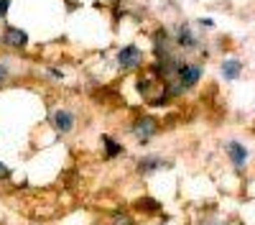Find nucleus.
I'll return each mask as SVG.
<instances>
[{
  "label": "nucleus",
  "instance_id": "1",
  "mask_svg": "<svg viewBox=\"0 0 255 225\" xmlns=\"http://www.w3.org/2000/svg\"><path fill=\"white\" fill-rule=\"evenodd\" d=\"M140 59H143V54H140V49H138L135 44H128V46H123V49L118 51V64H120L123 69H135V67H140Z\"/></svg>",
  "mask_w": 255,
  "mask_h": 225
},
{
  "label": "nucleus",
  "instance_id": "2",
  "mask_svg": "<svg viewBox=\"0 0 255 225\" xmlns=\"http://www.w3.org/2000/svg\"><path fill=\"white\" fill-rule=\"evenodd\" d=\"M74 123H77V118H74V113H72V110L59 108V110H54V113H51V126H54L59 133H69V131L74 128Z\"/></svg>",
  "mask_w": 255,
  "mask_h": 225
},
{
  "label": "nucleus",
  "instance_id": "3",
  "mask_svg": "<svg viewBox=\"0 0 255 225\" xmlns=\"http://www.w3.org/2000/svg\"><path fill=\"white\" fill-rule=\"evenodd\" d=\"M176 74H179L181 87L186 90V87H194L197 82L202 79V67H199V64H181V67L176 69Z\"/></svg>",
  "mask_w": 255,
  "mask_h": 225
},
{
  "label": "nucleus",
  "instance_id": "4",
  "mask_svg": "<svg viewBox=\"0 0 255 225\" xmlns=\"http://www.w3.org/2000/svg\"><path fill=\"white\" fill-rule=\"evenodd\" d=\"M3 44H5L8 49H23V46L28 44V33L20 31V28H15V26H8L5 33H3Z\"/></svg>",
  "mask_w": 255,
  "mask_h": 225
},
{
  "label": "nucleus",
  "instance_id": "5",
  "mask_svg": "<svg viewBox=\"0 0 255 225\" xmlns=\"http://www.w3.org/2000/svg\"><path fill=\"white\" fill-rule=\"evenodd\" d=\"M156 131H158V123H156L153 118H138V120H135V126H133V133H135L138 141H143V143L151 138Z\"/></svg>",
  "mask_w": 255,
  "mask_h": 225
},
{
  "label": "nucleus",
  "instance_id": "6",
  "mask_svg": "<svg viewBox=\"0 0 255 225\" xmlns=\"http://www.w3.org/2000/svg\"><path fill=\"white\" fill-rule=\"evenodd\" d=\"M227 154H230L232 164H235V169H243V167H245V161H248V149L243 146V143L227 141Z\"/></svg>",
  "mask_w": 255,
  "mask_h": 225
},
{
  "label": "nucleus",
  "instance_id": "7",
  "mask_svg": "<svg viewBox=\"0 0 255 225\" xmlns=\"http://www.w3.org/2000/svg\"><path fill=\"white\" fill-rule=\"evenodd\" d=\"M220 72H222V77H225L227 82H232V79H238V77H240L243 64H240L238 59H225V61H222V67H220Z\"/></svg>",
  "mask_w": 255,
  "mask_h": 225
},
{
  "label": "nucleus",
  "instance_id": "8",
  "mask_svg": "<svg viewBox=\"0 0 255 225\" xmlns=\"http://www.w3.org/2000/svg\"><path fill=\"white\" fill-rule=\"evenodd\" d=\"M176 44H179V46H184V49L197 46V38H194V33L189 31V26H186V23H181V26L176 28Z\"/></svg>",
  "mask_w": 255,
  "mask_h": 225
},
{
  "label": "nucleus",
  "instance_id": "9",
  "mask_svg": "<svg viewBox=\"0 0 255 225\" xmlns=\"http://www.w3.org/2000/svg\"><path fill=\"white\" fill-rule=\"evenodd\" d=\"M102 143H105V156L108 159H115V156H120L123 154V146L115 141V138H110V136H102Z\"/></svg>",
  "mask_w": 255,
  "mask_h": 225
},
{
  "label": "nucleus",
  "instance_id": "10",
  "mask_svg": "<svg viewBox=\"0 0 255 225\" xmlns=\"http://www.w3.org/2000/svg\"><path fill=\"white\" fill-rule=\"evenodd\" d=\"M163 161H158V159H140L138 161V172H153V169H158Z\"/></svg>",
  "mask_w": 255,
  "mask_h": 225
},
{
  "label": "nucleus",
  "instance_id": "11",
  "mask_svg": "<svg viewBox=\"0 0 255 225\" xmlns=\"http://www.w3.org/2000/svg\"><path fill=\"white\" fill-rule=\"evenodd\" d=\"M113 225H133V220L128 218L125 213H118V215L113 218Z\"/></svg>",
  "mask_w": 255,
  "mask_h": 225
},
{
  "label": "nucleus",
  "instance_id": "12",
  "mask_svg": "<svg viewBox=\"0 0 255 225\" xmlns=\"http://www.w3.org/2000/svg\"><path fill=\"white\" fill-rule=\"evenodd\" d=\"M138 205H140L143 210H158V202H156V200H148V197H145V200H140Z\"/></svg>",
  "mask_w": 255,
  "mask_h": 225
},
{
  "label": "nucleus",
  "instance_id": "13",
  "mask_svg": "<svg viewBox=\"0 0 255 225\" xmlns=\"http://www.w3.org/2000/svg\"><path fill=\"white\" fill-rule=\"evenodd\" d=\"M5 79H8V64H5L3 59H0V85H3Z\"/></svg>",
  "mask_w": 255,
  "mask_h": 225
},
{
  "label": "nucleus",
  "instance_id": "14",
  "mask_svg": "<svg viewBox=\"0 0 255 225\" xmlns=\"http://www.w3.org/2000/svg\"><path fill=\"white\" fill-rule=\"evenodd\" d=\"M8 8H10V0H0V18L8 15Z\"/></svg>",
  "mask_w": 255,
  "mask_h": 225
},
{
  "label": "nucleus",
  "instance_id": "15",
  "mask_svg": "<svg viewBox=\"0 0 255 225\" xmlns=\"http://www.w3.org/2000/svg\"><path fill=\"white\" fill-rule=\"evenodd\" d=\"M0 179H10V169L5 167L3 161H0Z\"/></svg>",
  "mask_w": 255,
  "mask_h": 225
},
{
  "label": "nucleus",
  "instance_id": "16",
  "mask_svg": "<svg viewBox=\"0 0 255 225\" xmlns=\"http://www.w3.org/2000/svg\"><path fill=\"white\" fill-rule=\"evenodd\" d=\"M49 77H54V79H61V72H59V69H49Z\"/></svg>",
  "mask_w": 255,
  "mask_h": 225
}]
</instances>
